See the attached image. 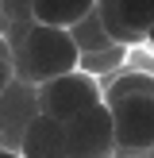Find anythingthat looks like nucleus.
<instances>
[{
    "instance_id": "obj_1",
    "label": "nucleus",
    "mask_w": 154,
    "mask_h": 158,
    "mask_svg": "<svg viewBox=\"0 0 154 158\" xmlns=\"http://www.w3.org/2000/svg\"><path fill=\"white\" fill-rule=\"evenodd\" d=\"M12 66L15 77L23 81H50V77L81 69V46H77L69 27H50V23H31L23 39L12 46Z\"/></svg>"
},
{
    "instance_id": "obj_2",
    "label": "nucleus",
    "mask_w": 154,
    "mask_h": 158,
    "mask_svg": "<svg viewBox=\"0 0 154 158\" xmlns=\"http://www.w3.org/2000/svg\"><path fill=\"white\" fill-rule=\"evenodd\" d=\"M100 100H104V85L89 69H73V73L50 77V81L38 85V112L54 116L62 123H69L73 116H81L85 108L100 104Z\"/></svg>"
},
{
    "instance_id": "obj_3",
    "label": "nucleus",
    "mask_w": 154,
    "mask_h": 158,
    "mask_svg": "<svg viewBox=\"0 0 154 158\" xmlns=\"http://www.w3.org/2000/svg\"><path fill=\"white\" fill-rule=\"evenodd\" d=\"M116 123V147L123 154H154V93L108 100Z\"/></svg>"
},
{
    "instance_id": "obj_4",
    "label": "nucleus",
    "mask_w": 154,
    "mask_h": 158,
    "mask_svg": "<svg viewBox=\"0 0 154 158\" xmlns=\"http://www.w3.org/2000/svg\"><path fill=\"white\" fill-rule=\"evenodd\" d=\"M66 143H69V158H112L116 147V123H112V104L100 100V104L85 108L81 116L66 123Z\"/></svg>"
},
{
    "instance_id": "obj_5",
    "label": "nucleus",
    "mask_w": 154,
    "mask_h": 158,
    "mask_svg": "<svg viewBox=\"0 0 154 158\" xmlns=\"http://www.w3.org/2000/svg\"><path fill=\"white\" fill-rule=\"evenodd\" d=\"M35 116H38V85L12 77V85L0 93V147L19 151L23 131L31 127Z\"/></svg>"
},
{
    "instance_id": "obj_6",
    "label": "nucleus",
    "mask_w": 154,
    "mask_h": 158,
    "mask_svg": "<svg viewBox=\"0 0 154 158\" xmlns=\"http://www.w3.org/2000/svg\"><path fill=\"white\" fill-rule=\"evenodd\" d=\"M96 12L116 43L139 46L154 23V0H96Z\"/></svg>"
},
{
    "instance_id": "obj_7",
    "label": "nucleus",
    "mask_w": 154,
    "mask_h": 158,
    "mask_svg": "<svg viewBox=\"0 0 154 158\" xmlns=\"http://www.w3.org/2000/svg\"><path fill=\"white\" fill-rule=\"evenodd\" d=\"M23 158H69V143H66V123L54 120V116L38 112L31 120V127L23 131V143H19Z\"/></svg>"
},
{
    "instance_id": "obj_8",
    "label": "nucleus",
    "mask_w": 154,
    "mask_h": 158,
    "mask_svg": "<svg viewBox=\"0 0 154 158\" xmlns=\"http://www.w3.org/2000/svg\"><path fill=\"white\" fill-rule=\"evenodd\" d=\"M92 8H96V0H31L35 23H50V27H73Z\"/></svg>"
},
{
    "instance_id": "obj_9",
    "label": "nucleus",
    "mask_w": 154,
    "mask_h": 158,
    "mask_svg": "<svg viewBox=\"0 0 154 158\" xmlns=\"http://www.w3.org/2000/svg\"><path fill=\"white\" fill-rule=\"evenodd\" d=\"M35 23L31 0H0V35L8 39V46H15L23 39V31Z\"/></svg>"
},
{
    "instance_id": "obj_10",
    "label": "nucleus",
    "mask_w": 154,
    "mask_h": 158,
    "mask_svg": "<svg viewBox=\"0 0 154 158\" xmlns=\"http://www.w3.org/2000/svg\"><path fill=\"white\" fill-rule=\"evenodd\" d=\"M73 39H77V46H81V54H89V50H100V46H112L116 39L108 35V27H104V19H100V12L92 8L89 15H81V19L73 23Z\"/></svg>"
},
{
    "instance_id": "obj_11",
    "label": "nucleus",
    "mask_w": 154,
    "mask_h": 158,
    "mask_svg": "<svg viewBox=\"0 0 154 158\" xmlns=\"http://www.w3.org/2000/svg\"><path fill=\"white\" fill-rule=\"evenodd\" d=\"M123 62H127V46L123 43H112V46H100V50H89L81 54V69H89L92 77H108V73H120Z\"/></svg>"
},
{
    "instance_id": "obj_12",
    "label": "nucleus",
    "mask_w": 154,
    "mask_h": 158,
    "mask_svg": "<svg viewBox=\"0 0 154 158\" xmlns=\"http://www.w3.org/2000/svg\"><path fill=\"white\" fill-rule=\"evenodd\" d=\"M135 93H154V73H143V69H127V73H116V77H112V85L104 89V100L135 97Z\"/></svg>"
},
{
    "instance_id": "obj_13",
    "label": "nucleus",
    "mask_w": 154,
    "mask_h": 158,
    "mask_svg": "<svg viewBox=\"0 0 154 158\" xmlns=\"http://www.w3.org/2000/svg\"><path fill=\"white\" fill-rule=\"evenodd\" d=\"M12 77H15V66H12V54H0V93L12 85Z\"/></svg>"
},
{
    "instance_id": "obj_14",
    "label": "nucleus",
    "mask_w": 154,
    "mask_h": 158,
    "mask_svg": "<svg viewBox=\"0 0 154 158\" xmlns=\"http://www.w3.org/2000/svg\"><path fill=\"white\" fill-rule=\"evenodd\" d=\"M0 158H23L19 151H12V147H0Z\"/></svg>"
},
{
    "instance_id": "obj_15",
    "label": "nucleus",
    "mask_w": 154,
    "mask_h": 158,
    "mask_svg": "<svg viewBox=\"0 0 154 158\" xmlns=\"http://www.w3.org/2000/svg\"><path fill=\"white\" fill-rule=\"evenodd\" d=\"M143 46H150V50H154V23H150V31H146V43Z\"/></svg>"
},
{
    "instance_id": "obj_16",
    "label": "nucleus",
    "mask_w": 154,
    "mask_h": 158,
    "mask_svg": "<svg viewBox=\"0 0 154 158\" xmlns=\"http://www.w3.org/2000/svg\"><path fill=\"white\" fill-rule=\"evenodd\" d=\"M0 54H12V46H8V39L0 35Z\"/></svg>"
},
{
    "instance_id": "obj_17",
    "label": "nucleus",
    "mask_w": 154,
    "mask_h": 158,
    "mask_svg": "<svg viewBox=\"0 0 154 158\" xmlns=\"http://www.w3.org/2000/svg\"><path fill=\"white\" fill-rule=\"evenodd\" d=\"M112 158H127V154H123V151H116V154H112Z\"/></svg>"
}]
</instances>
